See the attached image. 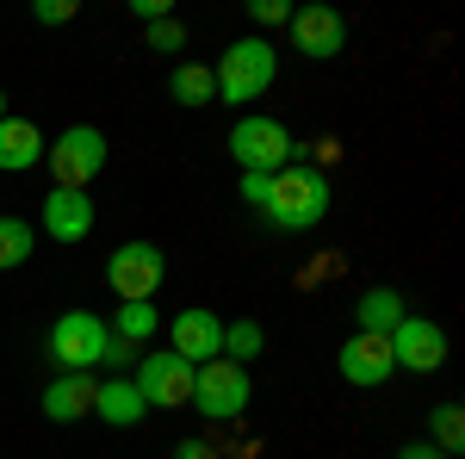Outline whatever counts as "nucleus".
<instances>
[{
	"label": "nucleus",
	"instance_id": "3",
	"mask_svg": "<svg viewBox=\"0 0 465 459\" xmlns=\"http://www.w3.org/2000/svg\"><path fill=\"white\" fill-rule=\"evenodd\" d=\"M292 131L280 118H267V112H249V118H236V131H230V155H236V168L242 175H280L292 162Z\"/></svg>",
	"mask_w": 465,
	"mask_h": 459
},
{
	"label": "nucleus",
	"instance_id": "6",
	"mask_svg": "<svg viewBox=\"0 0 465 459\" xmlns=\"http://www.w3.org/2000/svg\"><path fill=\"white\" fill-rule=\"evenodd\" d=\"M249 397H254V385H249V373L236 366V360H205V366H193V410L199 416H212V423H230V416H242L249 410Z\"/></svg>",
	"mask_w": 465,
	"mask_h": 459
},
{
	"label": "nucleus",
	"instance_id": "7",
	"mask_svg": "<svg viewBox=\"0 0 465 459\" xmlns=\"http://www.w3.org/2000/svg\"><path fill=\"white\" fill-rule=\"evenodd\" d=\"M168 280V254L155 243H124L112 248L106 261V285L118 292V304H137V298H155V285Z\"/></svg>",
	"mask_w": 465,
	"mask_h": 459
},
{
	"label": "nucleus",
	"instance_id": "5",
	"mask_svg": "<svg viewBox=\"0 0 465 459\" xmlns=\"http://www.w3.org/2000/svg\"><path fill=\"white\" fill-rule=\"evenodd\" d=\"M44 162H50L56 186L87 193V186L100 180V168H106V131H94V125H69L63 137L44 149Z\"/></svg>",
	"mask_w": 465,
	"mask_h": 459
},
{
	"label": "nucleus",
	"instance_id": "25",
	"mask_svg": "<svg viewBox=\"0 0 465 459\" xmlns=\"http://www.w3.org/2000/svg\"><path fill=\"white\" fill-rule=\"evenodd\" d=\"M249 19H254V25H286V19H292V0H254Z\"/></svg>",
	"mask_w": 465,
	"mask_h": 459
},
{
	"label": "nucleus",
	"instance_id": "20",
	"mask_svg": "<svg viewBox=\"0 0 465 459\" xmlns=\"http://www.w3.org/2000/svg\"><path fill=\"white\" fill-rule=\"evenodd\" d=\"M32 224H25V217H0V274H6V267H25V261H32Z\"/></svg>",
	"mask_w": 465,
	"mask_h": 459
},
{
	"label": "nucleus",
	"instance_id": "4",
	"mask_svg": "<svg viewBox=\"0 0 465 459\" xmlns=\"http://www.w3.org/2000/svg\"><path fill=\"white\" fill-rule=\"evenodd\" d=\"M106 348H112V329L94 311H63V317L50 323V360L63 373H94L106 360Z\"/></svg>",
	"mask_w": 465,
	"mask_h": 459
},
{
	"label": "nucleus",
	"instance_id": "28",
	"mask_svg": "<svg viewBox=\"0 0 465 459\" xmlns=\"http://www.w3.org/2000/svg\"><path fill=\"white\" fill-rule=\"evenodd\" d=\"M242 199L261 212V199H267V175H242Z\"/></svg>",
	"mask_w": 465,
	"mask_h": 459
},
{
	"label": "nucleus",
	"instance_id": "16",
	"mask_svg": "<svg viewBox=\"0 0 465 459\" xmlns=\"http://www.w3.org/2000/svg\"><path fill=\"white\" fill-rule=\"evenodd\" d=\"M94 416L112 423V428H131V423L149 416V404H143V391L131 385V373H124V379H106V385L94 391Z\"/></svg>",
	"mask_w": 465,
	"mask_h": 459
},
{
	"label": "nucleus",
	"instance_id": "13",
	"mask_svg": "<svg viewBox=\"0 0 465 459\" xmlns=\"http://www.w3.org/2000/svg\"><path fill=\"white\" fill-rule=\"evenodd\" d=\"M87 230H94V199L69 193V186H50V199H44V236L50 243H87Z\"/></svg>",
	"mask_w": 465,
	"mask_h": 459
},
{
	"label": "nucleus",
	"instance_id": "1",
	"mask_svg": "<svg viewBox=\"0 0 465 459\" xmlns=\"http://www.w3.org/2000/svg\"><path fill=\"white\" fill-rule=\"evenodd\" d=\"M261 217H267L273 230H317L322 217H329V180H322V168L286 162L280 175H267Z\"/></svg>",
	"mask_w": 465,
	"mask_h": 459
},
{
	"label": "nucleus",
	"instance_id": "2",
	"mask_svg": "<svg viewBox=\"0 0 465 459\" xmlns=\"http://www.w3.org/2000/svg\"><path fill=\"white\" fill-rule=\"evenodd\" d=\"M212 81H217V100L223 106H249V100H261L280 81V50L267 37H236L212 63Z\"/></svg>",
	"mask_w": 465,
	"mask_h": 459
},
{
	"label": "nucleus",
	"instance_id": "10",
	"mask_svg": "<svg viewBox=\"0 0 465 459\" xmlns=\"http://www.w3.org/2000/svg\"><path fill=\"white\" fill-rule=\"evenodd\" d=\"M286 25H292V50L311 56V63L341 56V44H348V19H341L335 6H292Z\"/></svg>",
	"mask_w": 465,
	"mask_h": 459
},
{
	"label": "nucleus",
	"instance_id": "31",
	"mask_svg": "<svg viewBox=\"0 0 465 459\" xmlns=\"http://www.w3.org/2000/svg\"><path fill=\"white\" fill-rule=\"evenodd\" d=\"M0 118H6V94H0Z\"/></svg>",
	"mask_w": 465,
	"mask_h": 459
},
{
	"label": "nucleus",
	"instance_id": "14",
	"mask_svg": "<svg viewBox=\"0 0 465 459\" xmlns=\"http://www.w3.org/2000/svg\"><path fill=\"white\" fill-rule=\"evenodd\" d=\"M94 391H100L94 373H56V379L44 385V416H50V423H81V416H94Z\"/></svg>",
	"mask_w": 465,
	"mask_h": 459
},
{
	"label": "nucleus",
	"instance_id": "18",
	"mask_svg": "<svg viewBox=\"0 0 465 459\" xmlns=\"http://www.w3.org/2000/svg\"><path fill=\"white\" fill-rule=\"evenodd\" d=\"M168 94H174L180 106H212V100H217L212 63H180V69L168 75Z\"/></svg>",
	"mask_w": 465,
	"mask_h": 459
},
{
	"label": "nucleus",
	"instance_id": "21",
	"mask_svg": "<svg viewBox=\"0 0 465 459\" xmlns=\"http://www.w3.org/2000/svg\"><path fill=\"white\" fill-rule=\"evenodd\" d=\"M434 441H429V447H434V454H447V459H460V447H465V410H460V404H440V410H434Z\"/></svg>",
	"mask_w": 465,
	"mask_h": 459
},
{
	"label": "nucleus",
	"instance_id": "17",
	"mask_svg": "<svg viewBox=\"0 0 465 459\" xmlns=\"http://www.w3.org/2000/svg\"><path fill=\"white\" fill-rule=\"evenodd\" d=\"M403 317H410V304H403L397 285H372V292H360V329H366V335H391Z\"/></svg>",
	"mask_w": 465,
	"mask_h": 459
},
{
	"label": "nucleus",
	"instance_id": "26",
	"mask_svg": "<svg viewBox=\"0 0 465 459\" xmlns=\"http://www.w3.org/2000/svg\"><path fill=\"white\" fill-rule=\"evenodd\" d=\"M131 13H137L143 25H155V19H168V0H131Z\"/></svg>",
	"mask_w": 465,
	"mask_h": 459
},
{
	"label": "nucleus",
	"instance_id": "22",
	"mask_svg": "<svg viewBox=\"0 0 465 459\" xmlns=\"http://www.w3.org/2000/svg\"><path fill=\"white\" fill-rule=\"evenodd\" d=\"M261 342H267V335H261V323H254V317L223 323V360H236V366H242V360L261 354Z\"/></svg>",
	"mask_w": 465,
	"mask_h": 459
},
{
	"label": "nucleus",
	"instance_id": "12",
	"mask_svg": "<svg viewBox=\"0 0 465 459\" xmlns=\"http://www.w3.org/2000/svg\"><path fill=\"white\" fill-rule=\"evenodd\" d=\"M168 342H174V354L186 366H205V360L223 354V317L205 311V304H193V311H180V317L168 323Z\"/></svg>",
	"mask_w": 465,
	"mask_h": 459
},
{
	"label": "nucleus",
	"instance_id": "23",
	"mask_svg": "<svg viewBox=\"0 0 465 459\" xmlns=\"http://www.w3.org/2000/svg\"><path fill=\"white\" fill-rule=\"evenodd\" d=\"M143 44H149V50H186V25H180L174 13H168V19L143 25Z\"/></svg>",
	"mask_w": 465,
	"mask_h": 459
},
{
	"label": "nucleus",
	"instance_id": "19",
	"mask_svg": "<svg viewBox=\"0 0 465 459\" xmlns=\"http://www.w3.org/2000/svg\"><path fill=\"white\" fill-rule=\"evenodd\" d=\"M155 298H137V304H118V317L106 323L112 335H118V342H124V348H143L149 335H155Z\"/></svg>",
	"mask_w": 465,
	"mask_h": 459
},
{
	"label": "nucleus",
	"instance_id": "30",
	"mask_svg": "<svg viewBox=\"0 0 465 459\" xmlns=\"http://www.w3.org/2000/svg\"><path fill=\"white\" fill-rule=\"evenodd\" d=\"M100 366H131V348H124V342L112 335V348H106V360H100Z\"/></svg>",
	"mask_w": 465,
	"mask_h": 459
},
{
	"label": "nucleus",
	"instance_id": "15",
	"mask_svg": "<svg viewBox=\"0 0 465 459\" xmlns=\"http://www.w3.org/2000/svg\"><path fill=\"white\" fill-rule=\"evenodd\" d=\"M44 131H37L32 118H0V175H25L44 162Z\"/></svg>",
	"mask_w": 465,
	"mask_h": 459
},
{
	"label": "nucleus",
	"instance_id": "29",
	"mask_svg": "<svg viewBox=\"0 0 465 459\" xmlns=\"http://www.w3.org/2000/svg\"><path fill=\"white\" fill-rule=\"evenodd\" d=\"M397 459H447V454H434L429 441H410V447H397Z\"/></svg>",
	"mask_w": 465,
	"mask_h": 459
},
{
	"label": "nucleus",
	"instance_id": "8",
	"mask_svg": "<svg viewBox=\"0 0 465 459\" xmlns=\"http://www.w3.org/2000/svg\"><path fill=\"white\" fill-rule=\"evenodd\" d=\"M131 385L143 391L149 410H180V404H193V366H186L174 348L143 354V360H137V373H131Z\"/></svg>",
	"mask_w": 465,
	"mask_h": 459
},
{
	"label": "nucleus",
	"instance_id": "24",
	"mask_svg": "<svg viewBox=\"0 0 465 459\" xmlns=\"http://www.w3.org/2000/svg\"><path fill=\"white\" fill-rule=\"evenodd\" d=\"M32 19H37V25H69V19H74V0H37Z\"/></svg>",
	"mask_w": 465,
	"mask_h": 459
},
{
	"label": "nucleus",
	"instance_id": "27",
	"mask_svg": "<svg viewBox=\"0 0 465 459\" xmlns=\"http://www.w3.org/2000/svg\"><path fill=\"white\" fill-rule=\"evenodd\" d=\"M174 459H223V454H217L212 441H180V447H174Z\"/></svg>",
	"mask_w": 465,
	"mask_h": 459
},
{
	"label": "nucleus",
	"instance_id": "11",
	"mask_svg": "<svg viewBox=\"0 0 465 459\" xmlns=\"http://www.w3.org/2000/svg\"><path fill=\"white\" fill-rule=\"evenodd\" d=\"M335 366H341V379H348V385H360V391H379L397 373L391 342H385V335H366V329H354V335L341 342Z\"/></svg>",
	"mask_w": 465,
	"mask_h": 459
},
{
	"label": "nucleus",
	"instance_id": "9",
	"mask_svg": "<svg viewBox=\"0 0 465 459\" xmlns=\"http://www.w3.org/2000/svg\"><path fill=\"white\" fill-rule=\"evenodd\" d=\"M385 342H391V360L403 373H440L447 366V329L429 317H403Z\"/></svg>",
	"mask_w": 465,
	"mask_h": 459
}]
</instances>
